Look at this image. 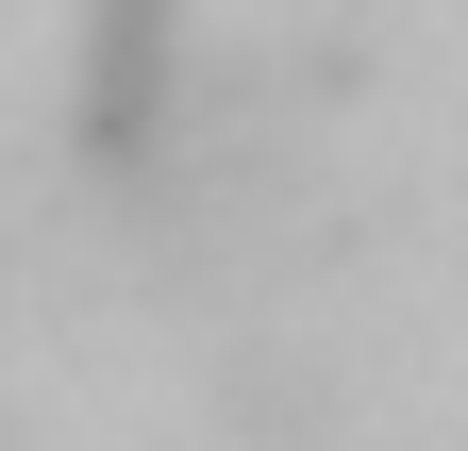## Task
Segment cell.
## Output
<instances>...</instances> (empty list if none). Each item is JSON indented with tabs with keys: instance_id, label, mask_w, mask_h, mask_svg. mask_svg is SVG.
Segmentation results:
<instances>
[{
	"instance_id": "cell-1",
	"label": "cell",
	"mask_w": 468,
	"mask_h": 451,
	"mask_svg": "<svg viewBox=\"0 0 468 451\" xmlns=\"http://www.w3.org/2000/svg\"><path fill=\"white\" fill-rule=\"evenodd\" d=\"M167 118V0H101V68H84V151L134 167Z\"/></svg>"
},
{
	"instance_id": "cell-2",
	"label": "cell",
	"mask_w": 468,
	"mask_h": 451,
	"mask_svg": "<svg viewBox=\"0 0 468 451\" xmlns=\"http://www.w3.org/2000/svg\"><path fill=\"white\" fill-rule=\"evenodd\" d=\"M0 451H17V435H0Z\"/></svg>"
}]
</instances>
